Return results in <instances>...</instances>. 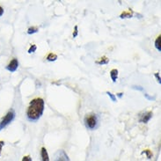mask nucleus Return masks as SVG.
<instances>
[{"label":"nucleus","mask_w":161,"mask_h":161,"mask_svg":"<svg viewBox=\"0 0 161 161\" xmlns=\"http://www.w3.org/2000/svg\"><path fill=\"white\" fill-rule=\"evenodd\" d=\"M144 96H145V97H146L148 100H154V99H155L154 97H150V96H148V94H147V93H145V94H144Z\"/></svg>","instance_id":"obj_22"},{"label":"nucleus","mask_w":161,"mask_h":161,"mask_svg":"<svg viewBox=\"0 0 161 161\" xmlns=\"http://www.w3.org/2000/svg\"><path fill=\"white\" fill-rule=\"evenodd\" d=\"M110 77L113 80L114 83L116 82V80L118 79V70L116 69H113V70L110 71Z\"/></svg>","instance_id":"obj_8"},{"label":"nucleus","mask_w":161,"mask_h":161,"mask_svg":"<svg viewBox=\"0 0 161 161\" xmlns=\"http://www.w3.org/2000/svg\"><path fill=\"white\" fill-rule=\"evenodd\" d=\"M38 31H39L38 27H36V26H31V27H29V28L27 29V34H28V35H33V34L37 33Z\"/></svg>","instance_id":"obj_12"},{"label":"nucleus","mask_w":161,"mask_h":161,"mask_svg":"<svg viewBox=\"0 0 161 161\" xmlns=\"http://www.w3.org/2000/svg\"><path fill=\"white\" fill-rule=\"evenodd\" d=\"M53 161H70V158L64 150H60L55 154V158Z\"/></svg>","instance_id":"obj_4"},{"label":"nucleus","mask_w":161,"mask_h":161,"mask_svg":"<svg viewBox=\"0 0 161 161\" xmlns=\"http://www.w3.org/2000/svg\"><path fill=\"white\" fill-rule=\"evenodd\" d=\"M99 122L98 116L95 114H87L85 118V124L86 127L89 130H94Z\"/></svg>","instance_id":"obj_3"},{"label":"nucleus","mask_w":161,"mask_h":161,"mask_svg":"<svg viewBox=\"0 0 161 161\" xmlns=\"http://www.w3.org/2000/svg\"><path fill=\"white\" fill-rule=\"evenodd\" d=\"M122 95H123V93H122V92H119V93L117 94V96L119 97V98H122Z\"/></svg>","instance_id":"obj_24"},{"label":"nucleus","mask_w":161,"mask_h":161,"mask_svg":"<svg viewBox=\"0 0 161 161\" xmlns=\"http://www.w3.org/2000/svg\"><path fill=\"white\" fill-rule=\"evenodd\" d=\"M132 11L130 12H124V13H122L121 14V16L120 18H122V19H125V18H131L132 17Z\"/></svg>","instance_id":"obj_13"},{"label":"nucleus","mask_w":161,"mask_h":161,"mask_svg":"<svg viewBox=\"0 0 161 161\" xmlns=\"http://www.w3.org/2000/svg\"><path fill=\"white\" fill-rule=\"evenodd\" d=\"M15 116H16V114H15L14 109H10L4 117L2 118V120L0 121V131L8 126L9 124L15 119Z\"/></svg>","instance_id":"obj_2"},{"label":"nucleus","mask_w":161,"mask_h":161,"mask_svg":"<svg viewBox=\"0 0 161 161\" xmlns=\"http://www.w3.org/2000/svg\"><path fill=\"white\" fill-rule=\"evenodd\" d=\"M97 64H100V65H103V64H108L109 63V59L107 57H103L100 58V60L95 62Z\"/></svg>","instance_id":"obj_9"},{"label":"nucleus","mask_w":161,"mask_h":161,"mask_svg":"<svg viewBox=\"0 0 161 161\" xmlns=\"http://www.w3.org/2000/svg\"><path fill=\"white\" fill-rule=\"evenodd\" d=\"M44 112V100L42 98H36L31 100L26 110V118L28 121L35 122L39 121Z\"/></svg>","instance_id":"obj_1"},{"label":"nucleus","mask_w":161,"mask_h":161,"mask_svg":"<svg viewBox=\"0 0 161 161\" xmlns=\"http://www.w3.org/2000/svg\"><path fill=\"white\" fill-rule=\"evenodd\" d=\"M36 48H37V47H36L35 45H34V44H33V45H31L30 48H29V49H28V53H29V54H31V53L35 52Z\"/></svg>","instance_id":"obj_15"},{"label":"nucleus","mask_w":161,"mask_h":161,"mask_svg":"<svg viewBox=\"0 0 161 161\" xmlns=\"http://www.w3.org/2000/svg\"><path fill=\"white\" fill-rule=\"evenodd\" d=\"M78 33H79V31H78V26H75V30L74 33H73V38H76L78 36Z\"/></svg>","instance_id":"obj_17"},{"label":"nucleus","mask_w":161,"mask_h":161,"mask_svg":"<svg viewBox=\"0 0 161 161\" xmlns=\"http://www.w3.org/2000/svg\"><path fill=\"white\" fill-rule=\"evenodd\" d=\"M154 76L156 77V79H157V81L158 82V84H160L161 81H160V76H159V73H155Z\"/></svg>","instance_id":"obj_19"},{"label":"nucleus","mask_w":161,"mask_h":161,"mask_svg":"<svg viewBox=\"0 0 161 161\" xmlns=\"http://www.w3.org/2000/svg\"><path fill=\"white\" fill-rule=\"evenodd\" d=\"M160 42H161V36L159 35L158 37H157V39H156V41H155V48H157L158 51H161Z\"/></svg>","instance_id":"obj_11"},{"label":"nucleus","mask_w":161,"mask_h":161,"mask_svg":"<svg viewBox=\"0 0 161 161\" xmlns=\"http://www.w3.org/2000/svg\"><path fill=\"white\" fill-rule=\"evenodd\" d=\"M22 161H32V158L29 155H26V156H24L23 158H22Z\"/></svg>","instance_id":"obj_16"},{"label":"nucleus","mask_w":161,"mask_h":161,"mask_svg":"<svg viewBox=\"0 0 161 161\" xmlns=\"http://www.w3.org/2000/svg\"><path fill=\"white\" fill-rule=\"evenodd\" d=\"M133 89L138 90V91H144V88L142 86H133Z\"/></svg>","instance_id":"obj_20"},{"label":"nucleus","mask_w":161,"mask_h":161,"mask_svg":"<svg viewBox=\"0 0 161 161\" xmlns=\"http://www.w3.org/2000/svg\"><path fill=\"white\" fill-rule=\"evenodd\" d=\"M143 153H145V154L147 155V157H148V158H150L152 157V154H151V153L149 152V150H146V151H144V152Z\"/></svg>","instance_id":"obj_21"},{"label":"nucleus","mask_w":161,"mask_h":161,"mask_svg":"<svg viewBox=\"0 0 161 161\" xmlns=\"http://www.w3.org/2000/svg\"><path fill=\"white\" fill-rule=\"evenodd\" d=\"M106 93L109 96V98L111 99L112 101H114V102H115V101H116V96L114 95V94H113L112 92H107Z\"/></svg>","instance_id":"obj_14"},{"label":"nucleus","mask_w":161,"mask_h":161,"mask_svg":"<svg viewBox=\"0 0 161 161\" xmlns=\"http://www.w3.org/2000/svg\"><path fill=\"white\" fill-rule=\"evenodd\" d=\"M57 59V56L56 54H53V53H49L47 57V60L48 62H55Z\"/></svg>","instance_id":"obj_10"},{"label":"nucleus","mask_w":161,"mask_h":161,"mask_svg":"<svg viewBox=\"0 0 161 161\" xmlns=\"http://www.w3.org/2000/svg\"><path fill=\"white\" fill-rule=\"evenodd\" d=\"M4 141H0V156H1V153H2V149L4 147Z\"/></svg>","instance_id":"obj_18"},{"label":"nucleus","mask_w":161,"mask_h":161,"mask_svg":"<svg viewBox=\"0 0 161 161\" xmlns=\"http://www.w3.org/2000/svg\"><path fill=\"white\" fill-rule=\"evenodd\" d=\"M152 117H153V112H151V111L145 112V113H143L140 115L139 122H142V123H147L152 119Z\"/></svg>","instance_id":"obj_6"},{"label":"nucleus","mask_w":161,"mask_h":161,"mask_svg":"<svg viewBox=\"0 0 161 161\" xmlns=\"http://www.w3.org/2000/svg\"><path fill=\"white\" fill-rule=\"evenodd\" d=\"M3 14H4V9H3L2 6H0V17H1Z\"/></svg>","instance_id":"obj_23"},{"label":"nucleus","mask_w":161,"mask_h":161,"mask_svg":"<svg viewBox=\"0 0 161 161\" xmlns=\"http://www.w3.org/2000/svg\"><path fill=\"white\" fill-rule=\"evenodd\" d=\"M41 157H42V161H49L48 151L46 150L45 147H42L41 149Z\"/></svg>","instance_id":"obj_7"},{"label":"nucleus","mask_w":161,"mask_h":161,"mask_svg":"<svg viewBox=\"0 0 161 161\" xmlns=\"http://www.w3.org/2000/svg\"><path fill=\"white\" fill-rule=\"evenodd\" d=\"M18 67H19V61L16 58H13V60L9 63L8 65L5 67V69L9 71H11V72H14L17 70Z\"/></svg>","instance_id":"obj_5"}]
</instances>
